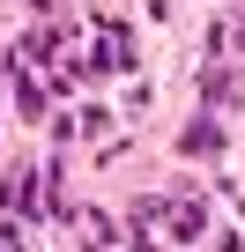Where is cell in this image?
<instances>
[{
	"mask_svg": "<svg viewBox=\"0 0 245 252\" xmlns=\"http://www.w3.org/2000/svg\"><path fill=\"white\" fill-rule=\"evenodd\" d=\"M141 222H164L171 230V245H193L201 230H208V200H149V208H134Z\"/></svg>",
	"mask_w": 245,
	"mask_h": 252,
	"instance_id": "1",
	"label": "cell"
},
{
	"mask_svg": "<svg viewBox=\"0 0 245 252\" xmlns=\"http://www.w3.org/2000/svg\"><path fill=\"white\" fill-rule=\"evenodd\" d=\"M30 222L37 215V171H8V186H0V222Z\"/></svg>",
	"mask_w": 245,
	"mask_h": 252,
	"instance_id": "2",
	"label": "cell"
},
{
	"mask_svg": "<svg viewBox=\"0 0 245 252\" xmlns=\"http://www.w3.org/2000/svg\"><path fill=\"white\" fill-rule=\"evenodd\" d=\"M178 149H186V156H215V149H223V119H215V111H201L186 134H178Z\"/></svg>",
	"mask_w": 245,
	"mask_h": 252,
	"instance_id": "3",
	"label": "cell"
}]
</instances>
